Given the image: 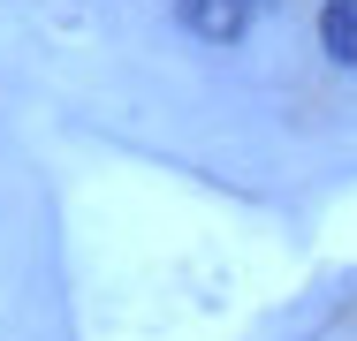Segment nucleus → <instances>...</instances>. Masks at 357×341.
Listing matches in <instances>:
<instances>
[{"label": "nucleus", "mask_w": 357, "mask_h": 341, "mask_svg": "<svg viewBox=\"0 0 357 341\" xmlns=\"http://www.w3.org/2000/svg\"><path fill=\"white\" fill-rule=\"evenodd\" d=\"M319 38H327L335 61L357 68V0H327V8H319Z\"/></svg>", "instance_id": "obj_2"}, {"label": "nucleus", "mask_w": 357, "mask_h": 341, "mask_svg": "<svg viewBox=\"0 0 357 341\" xmlns=\"http://www.w3.org/2000/svg\"><path fill=\"white\" fill-rule=\"evenodd\" d=\"M251 23V0H190V31L198 38H236Z\"/></svg>", "instance_id": "obj_1"}]
</instances>
